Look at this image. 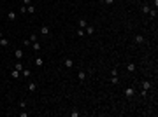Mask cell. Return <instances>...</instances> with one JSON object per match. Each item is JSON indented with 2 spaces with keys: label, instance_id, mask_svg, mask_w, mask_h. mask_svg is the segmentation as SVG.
I'll return each mask as SVG.
<instances>
[{
  "label": "cell",
  "instance_id": "4dcf8cb0",
  "mask_svg": "<svg viewBox=\"0 0 158 117\" xmlns=\"http://www.w3.org/2000/svg\"><path fill=\"white\" fill-rule=\"evenodd\" d=\"M2 37H4V32H2V30H0V39H2Z\"/></svg>",
  "mask_w": 158,
  "mask_h": 117
},
{
  "label": "cell",
  "instance_id": "7a4b0ae2",
  "mask_svg": "<svg viewBox=\"0 0 158 117\" xmlns=\"http://www.w3.org/2000/svg\"><path fill=\"white\" fill-rule=\"evenodd\" d=\"M135 68H137V65H135L134 61H130V63H127V70H128V72H135Z\"/></svg>",
  "mask_w": 158,
  "mask_h": 117
},
{
  "label": "cell",
  "instance_id": "5bb4252c",
  "mask_svg": "<svg viewBox=\"0 0 158 117\" xmlns=\"http://www.w3.org/2000/svg\"><path fill=\"white\" fill-rule=\"evenodd\" d=\"M14 70H23V63H21V61L14 63Z\"/></svg>",
  "mask_w": 158,
  "mask_h": 117
},
{
  "label": "cell",
  "instance_id": "2e32d148",
  "mask_svg": "<svg viewBox=\"0 0 158 117\" xmlns=\"http://www.w3.org/2000/svg\"><path fill=\"white\" fill-rule=\"evenodd\" d=\"M32 47H34V51H39V49H40V44L35 40V42H32Z\"/></svg>",
  "mask_w": 158,
  "mask_h": 117
},
{
  "label": "cell",
  "instance_id": "8fae6325",
  "mask_svg": "<svg viewBox=\"0 0 158 117\" xmlns=\"http://www.w3.org/2000/svg\"><path fill=\"white\" fill-rule=\"evenodd\" d=\"M11 77L12 79H19V70H12L11 72Z\"/></svg>",
  "mask_w": 158,
  "mask_h": 117
},
{
  "label": "cell",
  "instance_id": "ffe728a7",
  "mask_svg": "<svg viewBox=\"0 0 158 117\" xmlns=\"http://www.w3.org/2000/svg\"><path fill=\"white\" fill-rule=\"evenodd\" d=\"M18 105H19V108H27V101H25V100H19Z\"/></svg>",
  "mask_w": 158,
  "mask_h": 117
},
{
  "label": "cell",
  "instance_id": "f546056e",
  "mask_svg": "<svg viewBox=\"0 0 158 117\" xmlns=\"http://www.w3.org/2000/svg\"><path fill=\"white\" fill-rule=\"evenodd\" d=\"M32 4V0H23V5H30Z\"/></svg>",
  "mask_w": 158,
  "mask_h": 117
},
{
  "label": "cell",
  "instance_id": "f1b7e54d",
  "mask_svg": "<svg viewBox=\"0 0 158 117\" xmlns=\"http://www.w3.org/2000/svg\"><path fill=\"white\" fill-rule=\"evenodd\" d=\"M112 75H118V70H116V68H112V70H111V77H112Z\"/></svg>",
  "mask_w": 158,
  "mask_h": 117
},
{
  "label": "cell",
  "instance_id": "7c38bea8",
  "mask_svg": "<svg viewBox=\"0 0 158 117\" xmlns=\"http://www.w3.org/2000/svg\"><path fill=\"white\" fill-rule=\"evenodd\" d=\"M0 46H2V47H5V46H9V40H7L5 37H2V39H0Z\"/></svg>",
  "mask_w": 158,
  "mask_h": 117
},
{
  "label": "cell",
  "instance_id": "6da1fadb",
  "mask_svg": "<svg viewBox=\"0 0 158 117\" xmlns=\"http://www.w3.org/2000/svg\"><path fill=\"white\" fill-rule=\"evenodd\" d=\"M134 94H135V87H127V89H125V96H127V98H132V96H134Z\"/></svg>",
  "mask_w": 158,
  "mask_h": 117
},
{
  "label": "cell",
  "instance_id": "4316f807",
  "mask_svg": "<svg viewBox=\"0 0 158 117\" xmlns=\"http://www.w3.org/2000/svg\"><path fill=\"white\" fill-rule=\"evenodd\" d=\"M77 35H79V37H83V35H84V30H83V28H79V30H77Z\"/></svg>",
  "mask_w": 158,
  "mask_h": 117
},
{
  "label": "cell",
  "instance_id": "ba28073f",
  "mask_svg": "<svg viewBox=\"0 0 158 117\" xmlns=\"http://www.w3.org/2000/svg\"><path fill=\"white\" fill-rule=\"evenodd\" d=\"M84 32H86L88 35H93V33H95V28H93V26H90V25H88V26H86V30H84Z\"/></svg>",
  "mask_w": 158,
  "mask_h": 117
},
{
  "label": "cell",
  "instance_id": "8992f818",
  "mask_svg": "<svg viewBox=\"0 0 158 117\" xmlns=\"http://www.w3.org/2000/svg\"><path fill=\"white\" fill-rule=\"evenodd\" d=\"M77 79H79V82H83V80L86 79V72H84V70H81L79 74H77Z\"/></svg>",
  "mask_w": 158,
  "mask_h": 117
},
{
  "label": "cell",
  "instance_id": "4fadbf2b",
  "mask_svg": "<svg viewBox=\"0 0 158 117\" xmlns=\"http://www.w3.org/2000/svg\"><path fill=\"white\" fill-rule=\"evenodd\" d=\"M27 12H28V14H34V12H35V7L32 5V4H30V5H27Z\"/></svg>",
  "mask_w": 158,
  "mask_h": 117
},
{
  "label": "cell",
  "instance_id": "ac0fdd59",
  "mask_svg": "<svg viewBox=\"0 0 158 117\" xmlns=\"http://www.w3.org/2000/svg\"><path fill=\"white\" fill-rule=\"evenodd\" d=\"M21 74H23L25 77L28 79V77H30V75H32V72H30V70H21Z\"/></svg>",
  "mask_w": 158,
  "mask_h": 117
},
{
  "label": "cell",
  "instance_id": "44dd1931",
  "mask_svg": "<svg viewBox=\"0 0 158 117\" xmlns=\"http://www.w3.org/2000/svg\"><path fill=\"white\" fill-rule=\"evenodd\" d=\"M149 16H151V18H156V9H149Z\"/></svg>",
  "mask_w": 158,
  "mask_h": 117
},
{
  "label": "cell",
  "instance_id": "e0dca14e",
  "mask_svg": "<svg viewBox=\"0 0 158 117\" xmlns=\"http://www.w3.org/2000/svg\"><path fill=\"white\" fill-rule=\"evenodd\" d=\"M79 26H81V28H86V26H88L86 19H79Z\"/></svg>",
  "mask_w": 158,
  "mask_h": 117
},
{
  "label": "cell",
  "instance_id": "277c9868",
  "mask_svg": "<svg viewBox=\"0 0 158 117\" xmlns=\"http://www.w3.org/2000/svg\"><path fill=\"white\" fill-rule=\"evenodd\" d=\"M28 91H30V93H35V91H37V84L30 82V84H28Z\"/></svg>",
  "mask_w": 158,
  "mask_h": 117
},
{
  "label": "cell",
  "instance_id": "52a82bcc",
  "mask_svg": "<svg viewBox=\"0 0 158 117\" xmlns=\"http://www.w3.org/2000/svg\"><path fill=\"white\" fill-rule=\"evenodd\" d=\"M7 19H9V21H14V19H16V14H14V11L7 12Z\"/></svg>",
  "mask_w": 158,
  "mask_h": 117
},
{
  "label": "cell",
  "instance_id": "603a6c76",
  "mask_svg": "<svg viewBox=\"0 0 158 117\" xmlns=\"http://www.w3.org/2000/svg\"><path fill=\"white\" fill-rule=\"evenodd\" d=\"M28 40H30V44H32V42H35V40H37V35H35V33H32V35H30V39H28Z\"/></svg>",
  "mask_w": 158,
  "mask_h": 117
},
{
  "label": "cell",
  "instance_id": "9a60e30c",
  "mask_svg": "<svg viewBox=\"0 0 158 117\" xmlns=\"http://www.w3.org/2000/svg\"><path fill=\"white\" fill-rule=\"evenodd\" d=\"M40 33H42V35H49V28H47V26H42V28H40Z\"/></svg>",
  "mask_w": 158,
  "mask_h": 117
},
{
  "label": "cell",
  "instance_id": "5b68a950",
  "mask_svg": "<svg viewBox=\"0 0 158 117\" xmlns=\"http://www.w3.org/2000/svg\"><path fill=\"white\" fill-rule=\"evenodd\" d=\"M63 65H65V67H67V68H72V67H74V61H72L70 58H67V60L63 61Z\"/></svg>",
  "mask_w": 158,
  "mask_h": 117
},
{
  "label": "cell",
  "instance_id": "3957f363",
  "mask_svg": "<svg viewBox=\"0 0 158 117\" xmlns=\"http://www.w3.org/2000/svg\"><path fill=\"white\" fill-rule=\"evenodd\" d=\"M14 58H16V60H21V58H23V49H16L14 51Z\"/></svg>",
  "mask_w": 158,
  "mask_h": 117
},
{
  "label": "cell",
  "instance_id": "d4e9b609",
  "mask_svg": "<svg viewBox=\"0 0 158 117\" xmlns=\"http://www.w3.org/2000/svg\"><path fill=\"white\" fill-rule=\"evenodd\" d=\"M70 117H79V112L77 110H72L70 112Z\"/></svg>",
  "mask_w": 158,
  "mask_h": 117
},
{
  "label": "cell",
  "instance_id": "7402d4cb",
  "mask_svg": "<svg viewBox=\"0 0 158 117\" xmlns=\"http://www.w3.org/2000/svg\"><path fill=\"white\" fill-rule=\"evenodd\" d=\"M42 63H44L42 58H37V60H35V65H37V67H42Z\"/></svg>",
  "mask_w": 158,
  "mask_h": 117
},
{
  "label": "cell",
  "instance_id": "83f0119b",
  "mask_svg": "<svg viewBox=\"0 0 158 117\" xmlns=\"http://www.w3.org/2000/svg\"><path fill=\"white\" fill-rule=\"evenodd\" d=\"M100 2H104V4H107V5H111V4L114 2V0H100Z\"/></svg>",
  "mask_w": 158,
  "mask_h": 117
},
{
  "label": "cell",
  "instance_id": "cb8c5ba5",
  "mask_svg": "<svg viewBox=\"0 0 158 117\" xmlns=\"http://www.w3.org/2000/svg\"><path fill=\"white\" fill-rule=\"evenodd\" d=\"M142 12L148 14V12H149V5H142Z\"/></svg>",
  "mask_w": 158,
  "mask_h": 117
},
{
  "label": "cell",
  "instance_id": "9c48e42d",
  "mask_svg": "<svg viewBox=\"0 0 158 117\" xmlns=\"http://www.w3.org/2000/svg\"><path fill=\"white\" fill-rule=\"evenodd\" d=\"M135 44H144V37L142 35H135Z\"/></svg>",
  "mask_w": 158,
  "mask_h": 117
},
{
  "label": "cell",
  "instance_id": "d6986e66",
  "mask_svg": "<svg viewBox=\"0 0 158 117\" xmlns=\"http://www.w3.org/2000/svg\"><path fill=\"white\" fill-rule=\"evenodd\" d=\"M111 82H112V84H118V82H119L118 75H112V77H111Z\"/></svg>",
  "mask_w": 158,
  "mask_h": 117
},
{
  "label": "cell",
  "instance_id": "30bf717a",
  "mask_svg": "<svg viewBox=\"0 0 158 117\" xmlns=\"http://www.w3.org/2000/svg\"><path fill=\"white\" fill-rule=\"evenodd\" d=\"M142 89L149 91V89H151V82H148V80H146V82H142Z\"/></svg>",
  "mask_w": 158,
  "mask_h": 117
},
{
  "label": "cell",
  "instance_id": "484cf974",
  "mask_svg": "<svg viewBox=\"0 0 158 117\" xmlns=\"http://www.w3.org/2000/svg\"><path fill=\"white\" fill-rule=\"evenodd\" d=\"M19 12H21V14L27 12V5H21V7H19Z\"/></svg>",
  "mask_w": 158,
  "mask_h": 117
}]
</instances>
